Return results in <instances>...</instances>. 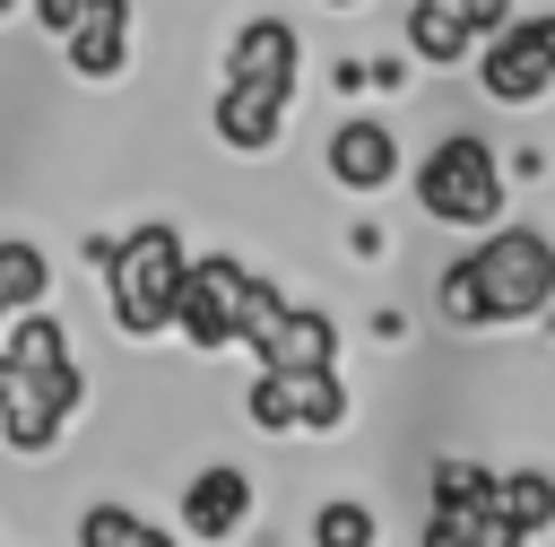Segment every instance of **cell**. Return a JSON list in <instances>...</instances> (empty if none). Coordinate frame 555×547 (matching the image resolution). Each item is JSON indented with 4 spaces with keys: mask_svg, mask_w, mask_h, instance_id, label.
<instances>
[{
    "mask_svg": "<svg viewBox=\"0 0 555 547\" xmlns=\"http://www.w3.org/2000/svg\"><path fill=\"white\" fill-rule=\"evenodd\" d=\"M286 304H295V295H286L278 278H260V269H243V287H234V347H251V356H260V347L278 339V321H286Z\"/></svg>",
    "mask_w": 555,
    "mask_h": 547,
    "instance_id": "9a60e30c",
    "label": "cell"
},
{
    "mask_svg": "<svg viewBox=\"0 0 555 547\" xmlns=\"http://www.w3.org/2000/svg\"><path fill=\"white\" fill-rule=\"evenodd\" d=\"M546 321H555V304H546Z\"/></svg>",
    "mask_w": 555,
    "mask_h": 547,
    "instance_id": "1f68e13d",
    "label": "cell"
},
{
    "mask_svg": "<svg viewBox=\"0 0 555 547\" xmlns=\"http://www.w3.org/2000/svg\"><path fill=\"white\" fill-rule=\"evenodd\" d=\"M434 304H442V321H451V330H486V304H477V278H468V252L434 278Z\"/></svg>",
    "mask_w": 555,
    "mask_h": 547,
    "instance_id": "603a6c76",
    "label": "cell"
},
{
    "mask_svg": "<svg viewBox=\"0 0 555 547\" xmlns=\"http://www.w3.org/2000/svg\"><path fill=\"white\" fill-rule=\"evenodd\" d=\"M260 365H278V373H321V365H338V321H330L321 304H286V321H278V339L260 347Z\"/></svg>",
    "mask_w": 555,
    "mask_h": 547,
    "instance_id": "7c38bea8",
    "label": "cell"
},
{
    "mask_svg": "<svg viewBox=\"0 0 555 547\" xmlns=\"http://www.w3.org/2000/svg\"><path fill=\"white\" fill-rule=\"evenodd\" d=\"M468 547H529V530H520V521L503 512V495H494V504L468 512Z\"/></svg>",
    "mask_w": 555,
    "mask_h": 547,
    "instance_id": "d4e9b609",
    "label": "cell"
},
{
    "mask_svg": "<svg viewBox=\"0 0 555 547\" xmlns=\"http://www.w3.org/2000/svg\"><path fill=\"white\" fill-rule=\"evenodd\" d=\"M321 9H356V0H321Z\"/></svg>",
    "mask_w": 555,
    "mask_h": 547,
    "instance_id": "f546056e",
    "label": "cell"
},
{
    "mask_svg": "<svg viewBox=\"0 0 555 547\" xmlns=\"http://www.w3.org/2000/svg\"><path fill=\"white\" fill-rule=\"evenodd\" d=\"M347 252H356V260H382L390 234H382V226H347Z\"/></svg>",
    "mask_w": 555,
    "mask_h": 547,
    "instance_id": "f1b7e54d",
    "label": "cell"
},
{
    "mask_svg": "<svg viewBox=\"0 0 555 547\" xmlns=\"http://www.w3.org/2000/svg\"><path fill=\"white\" fill-rule=\"evenodd\" d=\"M477 87H486V104H546L555 96V9H529V17H503L477 52Z\"/></svg>",
    "mask_w": 555,
    "mask_h": 547,
    "instance_id": "277c9868",
    "label": "cell"
},
{
    "mask_svg": "<svg viewBox=\"0 0 555 547\" xmlns=\"http://www.w3.org/2000/svg\"><path fill=\"white\" fill-rule=\"evenodd\" d=\"M494 495H503V512H512L529 538H538V530H555V478H546V469H503V486H494Z\"/></svg>",
    "mask_w": 555,
    "mask_h": 547,
    "instance_id": "7402d4cb",
    "label": "cell"
},
{
    "mask_svg": "<svg viewBox=\"0 0 555 547\" xmlns=\"http://www.w3.org/2000/svg\"><path fill=\"white\" fill-rule=\"evenodd\" d=\"M0 330H9V339H0V365H17V373H52V365H69V330H61L43 304L9 313Z\"/></svg>",
    "mask_w": 555,
    "mask_h": 547,
    "instance_id": "4fadbf2b",
    "label": "cell"
},
{
    "mask_svg": "<svg viewBox=\"0 0 555 547\" xmlns=\"http://www.w3.org/2000/svg\"><path fill=\"white\" fill-rule=\"evenodd\" d=\"M408 69H416L408 52H373V61H364V87H382V96H399V87H408Z\"/></svg>",
    "mask_w": 555,
    "mask_h": 547,
    "instance_id": "484cf974",
    "label": "cell"
},
{
    "mask_svg": "<svg viewBox=\"0 0 555 547\" xmlns=\"http://www.w3.org/2000/svg\"><path fill=\"white\" fill-rule=\"evenodd\" d=\"M43 295H52V260H43V243L9 234V243H0V321L26 313V304H43Z\"/></svg>",
    "mask_w": 555,
    "mask_h": 547,
    "instance_id": "e0dca14e",
    "label": "cell"
},
{
    "mask_svg": "<svg viewBox=\"0 0 555 547\" xmlns=\"http://www.w3.org/2000/svg\"><path fill=\"white\" fill-rule=\"evenodd\" d=\"M408 182H416V208H425L434 226H451V234L503 226V200H512V165H503L477 130H442V139L408 165Z\"/></svg>",
    "mask_w": 555,
    "mask_h": 547,
    "instance_id": "7a4b0ae2",
    "label": "cell"
},
{
    "mask_svg": "<svg viewBox=\"0 0 555 547\" xmlns=\"http://www.w3.org/2000/svg\"><path fill=\"white\" fill-rule=\"evenodd\" d=\"M347 382H338V365H321V373H295V434H338L347 425Z\"/></svg>",
    "mask_w": 555,
    "mask_h": 547,
    "instance_id": "d6986e66",
    "label": "cell"
},
{
    "mask_svg": "<svg viewBox=\"0 0 555 547\" xmlns=\"http://www.w3.org/2000/svg\"><path fill=\"white\" fill-rule=\"evenodd\" d=\"M321 174H330L338 191H356V200L390 191V182L408 174V156H399V130H390L382 113H347V122L330 130V148H321Z\"/></svg>",
    "mask_w": 555,
    "mask_h": 547,
    "instance_id": "52a82bcc",
    "label": "cell"
},
{
    "mask_svg": "<svg viewBox=\"0 0 555 547\" xmlns=\"http://www.w3.org/2000/svg\"><path fill=\"white\" fill-rule=\"evenodd\" d=\"M425 486H434V512H477V504H494L503 469H486V460H468V451H442Z\"/></svg>",
    "mask_w": 555,
    "mask_h": 547,
    "instance_id": "2e32d148",
    "label": "cell"
},
{
    "mask_svg": "<svg viewBox=\"0 0 555 547\" xmlns=\"http://www.w3.org/2000/svg\"><path fill=\"white\" fill-rule=\"evenodd\" d=\"M286 104H295V87H251V78H225V87H217V104H208V130H217L234 156H269V148L286 139Z\"/></svg>",
    "mask_w": 555,
    "mask_h": 547,
    "instance_id": "9c48e42d",
    "label": "cell"
},
{
    "mask_svg": "<svg viewBox=\"0 0 555 547\" xmlns=\"http://www.w3.org/2000/svg\"><path fill=\"white\" fill-rule=\"evenodd\" d=\"M304 538H312V547H382V512L356 504V495H330V504H312Z\"/></svg>",
    "mask_w": 555,
    "mask_h": 547,
    "instance_id": "ac0fdd59",
    "label": "cell"
},
{
    "mask_svg": "<svg viewBox=\"0 0 555 547\" xmlns=\"http://www.w3.org/2000/svg\"><path fill=\"white\" fill-rule=\"evenodd\" d=\"M61 52L87 87H113L130 69V0H87V17L61 35Z\"/></svg>",
    "mask_w": 555,
    "mask_h": 547,
    "instance_id": "8fae6325",
    "label": "cell"
},
{
    "mask_svg": "<svg viewBox=\"0 0 555 547\" xmlns=\"http://www.w3.org/2000/svg\"><path fill=\"white\" fill-rule=\"evenodd\" d=\"M416 547H468V512H425Z\"/></svg>",
    "mask_w": 555,
    "mask_h": 547,
    "instance_id": "4316f807",
    "label": "cell"
},
{
    "mask_svg": "<svg viewBox=\"0 0 555 547\" xmlns=\"http://www.w3.org/2000/svg\"><path fill=\"white\" fill-rule=\"evenodd\" d=\"M468 278H477L486 330L538 321L555 304V234H538V226H486L468 243Z\"/></svg>",
    "mask_w": 555,
    "mask_h": 547,
    "instance_id": "3957f363",
    "label": "cell"
},
{
    "mask_svg": "<svg viewBox=\"0 0 555 547\" xmlns=\"http://www.w3.org/2000/svg\"><path fill=\"white\" fill-rule=\"evenodd\" d=\"M243 417H251L260 434H295V373L260 365V373L243 382Z\"/></svg>",
    "mask_w": 555,
    "mask_h": 547,
    "instance_id": "44dd1931",
    "label": "cell"
},
{
    "mask_svg": "<svg viewBox=\"0 0 555 547\" xmlns=\"http://www.w3.org/2000/svg\"><path fill=\"white\" fill-rule=\"evenodd\" d=\"M78 17H87V0H35V26H43V35H69Z\"/></svg>",
    "mask_w": 555,
    "mask_h": 547,
    "instance_id": "83f0119b",
    "label": "cell"
},
{
    "mask_svg": "<svg viewBox=\"0 0 555 547\" xmlns=\"http://www.w3.org/2000/svg\"><path fill=\"white\" fill-rule=\"evenodd\" d=\"M78 408H87V373H78V365H52V373L0 365V443H9V451H26V460L52 451Z\"/></svg>",
    "mask_w": 555,
    "mask_h": 547,
    "instance_id": "5b68a950",
    "label": "cell"
},
{
    "mask_svg": "<svg viewBox=\"0 0 555 547\" xmlns=\"http://www.w3.org/2000/svg\"><path fill=\"white\" fill-rule=\"evenodd\" d=\"M225 78H251V87H295V78H304V35H295L278 9L243 17V26L225 35Z\"/></svg>",
    "mask_w": 555,
    "mask_h": 547,
    "instance_id": "30bf717a",
    "label": "cell"
},
{
    "mask_svg": "<svg viewBox=\"0 0 555 547\" xmlns=\"http://www.w3.org/2000/svg\"><path fill=\"white\" fill-rule=\"evenodd\" d=\"M416 9H434V17H451L468 43H486L503 17H512V0H416Z\"/></svg>",
    "mask_w": 555,
    "mask_h": 547,
    "instance_id": "cb8c5ba5",
    "label": "cell"
},
{
    "mask_svg": "<svg viewBox=\"0 0 555 547\" xmlns=\"http://www.w3.org/2000/svg\"><path fill=\"white\" fill-rule=\"evenodd\" d=\"M234 287H243V260H234V252H199V260H182V287H173V339L199 347V356H225V347H234Z\"/></svg>",
    "mask_w": 555,
    "mask_h": 547,
    "instance_id": "8992f818",
    "label": "cell"
},
{
    "mask_svg": "<svg viewBox=\"0 0 555 547\" xmlns=\"http://www.w3.org/2000/svg\"><path fill=\"white\" fill-rule=\"evenodd\" d=\"M468 52H477V43H468L451 17H434V9L408 0V61H416V69H460Z\"/></svg>",
    "mask_w": 555,
    "mask_h": 547,
    "instance_id": "ffe728a7",
    "label": "cell"
},
{
    "mask_svg": "<svg viewBox=\"0 0 555 547\" xmlns=\"http://www.w3.org/2000/svg\"><path fill=\"white\" fill-rule=\"evenodd\" d=\"M251 504H260L251 469H234V460H208V469L182 486V538H199V547H225V538H243Z\"/></svg>",
    "mask_w": 555,
    "mask_h": 547,
    "instance_id": "ba28073f",
    "label": "cell"
},
{
    "mask_svg": "<svg viewBox=\"0 0 555 547\" xmlns=\"http://www.w3.org/2000/svg\"><path fill=\"white\" fill-rule=\"evenodd\" d=\"M182 226L173 217H147L130 234H87V269L104 278V304H113V330L121 339H165L173 330V287H182Z\"/></svg>",
    "mask_w": 555,
    "mask_h": 547,
    "instance_id": "6da1fadb",
    "label": "cell"
},
{
    "mask_svg": "<svg viewBox=\"0 0 555 547\" xmlns=\"http://www.w3.org/2000/svg\"><path fill=\"white\" fill-rule=\"evenodd\" d=\"M78 547H182V538H173L165 521H147L139 504H104V495H95V504L78 512Z\"/></svg>",
    "mask_w": 555,
    "mask_h": 547,
    "instance_id": "5bb4252c",
    "label": "cell"
},
{
    "mask_svg": "<svg viewBox=\"0 0 555 547\" xmlns=\"http://www.w3.org/2000/svg\"><path fill=\"white\" fill-rule=\"evenodd\" d=\"M0 17H17V0H0Z\"/></svg>",
    "mask_w": 555,
    "mask_h": 547,
    "instance_id": "4dcf8cb0",
    "label": "cell"
}]
</instances>
